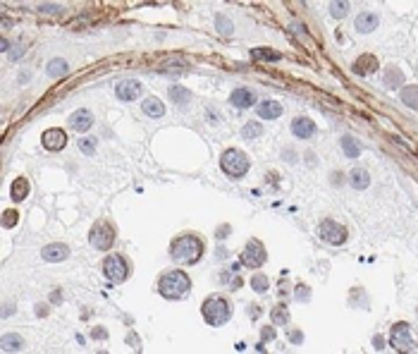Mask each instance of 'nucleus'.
Returning a JSON list of instances; mask_svg holds the SVG:
<instances>
[{
  "mask_svg": "<svg viewBox=\"0 0 418 354\" xmlns=\"http://www.w3.org/2000/svg\"><path fill=\"white\" fill-rule=\"evenodd\" d=\"M170 254H172V259H175L177 263L194 266V263H199V259L203 256V242H201L196 235H182L172 242Z\"/></svg>",
  "mask_w": 418,
  "mask_h": 354,
  "instance_id": "nucleus-1",
  "label": "nucleus"
},
{
  "mask_svg": "<svg viewBox=\"0 0 418 354\" xmlns=\"http://www.w3.org/2000/svg\"><path fill=\"white\" fill-rule=\"evenodd\" d=\"M192 290V280L184 270H167L158 282V292L165 299H179Z\"/></svg>",
  "mask_w": 418,
  "mask_h": 354,
  "instance_id": "nucleus-2",
  "label": "nucleus"
},
{
  "mask_svg": "<svg viewBox=\"0 0 418 354\" xmlns=\"http://www.w3.org/2000/svg\"><path fill=\"white\" fill-rule=\"evenodd\" d=\"M201 313H203L206 323H210V326H225L227 321L232 318V304L227 302L225 297L213 295L203 302Z\"/></svg>",
  "mask_w": 418,
  "mask_h": 354,
  "instance_id": "nucleus-3",
  "label": "nucleus"
},
{
  "mask_svg": "<svg viewBox=\"0 0 418 354\" xmlns=\"http://www.w3.org/2000/svg\"><path fill=\"white\" fill-rule=\"evenodd\" d=\"M249 158H246V153H242L239 149H227L222 156H220V168H222V172L230 177H244L246 172H249Z\"/></svg>",
  "mask_w": 418,
  "mask_h": 354,
  "instance_id": "nucleus-4",
  "label": "nucleus"
},
{
  "mask_svg": "<svg viewBox=\"0 0 418 354\" xmlns=\"http://www.w3.org/2000/svg\"><path fill=\"white\" fill-rule=\"evenodd\" d=\"M390 345L397 349L399 354H409L413 347L418 345V337L413 335L409 323H394L392 333H390Z\"/></svg>",
  "mask_w": 418,
  "mask_h": 354,
  "instance_id": "nucleus-5",
  "label": "nucleus"
},
{
  "mask_svg": "<svg viewBox=\"0 0 418 354\" xmlns=\"http://www.w3.org/2000/svg\"><path fill=\"white\" fill-rule=\"evenodd\" d=\"M89 242H91L93 249L108 252L110 246H112V242H115V228L110 225L108 220H98L91 228V232H89Z\"/></svg>",
  "mask_w": 418,
  "mask_h": 354,
  "instance_id": "nucleus-6",
  "label": "nucleus"
},
{
  "mask_svg": "<svg viewBox=\"0 0 418 354\" xmlns=\"http://www.w3.org/2000/svg\"><path fill=\"white\" fill-rule=\"evenodd\" d=\"M103 273H105V278H108L110 282H122V280H127V275H129V266H127V261L120 254H112V256H108V259L103 261Z\"/></svg>",
  "mask_w": 418,
  "mask_h": 354,
  "instance_id": "nucleus-7",
  "label": "nucleus"
},
{
  "mask_svg": "<svg viewBox=\"0 0 418 354\" xmlns=\"http://www.w3.org/2000/svg\"><path fill=\"white\" fill-rule=\"evenodd\" d=\"M318 232L323 237V242H327V244H332V246H339L347 242V228L339 225V223H334V220H323Z\"/></svg>",
  "mask_w": 418,
  "mask_h": 354,
  "instance_id": "nucleus-8",
  "label": "nucleus"
},
{
  "mask_svg": "<svg viewBox=\"0 0 418 354\" xmlns=\"http://www.w3.org/2000/svg\"><path fill=\"white\" fill-rule=\"evenodd\" d=\"M242 263L249 266V268L263 266V263H265V246L260 244L258 239H249L246 246H244V252H242Z\"/></svg>",
  "mask_w": 418,
  "mask_h": 354,
  "instance_id": "nucleus-9",
  "label": "nucleus"
},
{
  "mask_svg": "<svg viewBox=\"0 0 418 354\" xmlns=\"http://www.w3.org/2000/svg\"><path fill=\"white\" fill-rule=\"evenodd\" d=\"M41 144L48 149V151H62L67 146V134L62 132V129H46L41 136Z\"/></svg>",
  "mask_w": 418,
  "mask_h": 354,
  "instance_id": "nucleus-10",
  "label": "nucleus"
},
{
  "mask_svg": "<svg viewBox=\"0 0 418 354\" xmlns=\"http://www.w3.org/2000/svg\"><path fill=\"white\" fill-rule=\"evenodd\" d=\"M117 98L120 101H134V98H139V93H141V84L136 82V79H122L115 89Z\"/></svg>",
  "mask_w": 418,
  "mask_h": 354,
  "instance_id": "nucleus-11",
  "label": "nucleus"
},
{
  "mask_svg": "<svg viewBox=\"0 0 418 354\" xmlns=\"http://www.w3.org/2000/svg\"><path fill=\"white\" fill-rule=\"evenodd\" d=\"M292 134L296 136V139H311V136L316 134V122L311 118H294Z\"/></svg>",
  "mask_w": 418,
  "mask_h": 354,
  "instance_id": "nucleus-12",
  "label": "nucleus"
},
{
  "mask_svg": "<svg viewBox=\"0 0 418 354\" xmlns=\"http://www.w3.org/2000/svg\"><path fill=\"white\" fill-rule=\"evenodd\" d=\"M69 125L74 127L77 132H89V129L93 127V113L91 110H86V108L77 110V113L69 115Z\"/></svg>",
  "mask_w": 418,
  "mask_h": 354,
  "instance_id": "nucleus-13",
  "label": "nucleus"
},
{
  "mask_svg": "<svg viewBox=\"0 0 418 354\" xmlns=\"http://www.w3.org/2000/svg\"><path fill=\"white\" fill-rule=\"evenodd\" d=\"M41 256H43V261H50V263L65 261L67 256H69V246H67V244H60V242H55V244L43 246Z\"/></svg>",
  "mask_w": 418,
  "mask_h": 354,
  "instance_id": "nucleus-14",
  "label": "nucleus"
},
{
  "mask_svg": "<svg viewBox=\"0 0 418 354\" xmlns=\"http://www.w3.org/2000/svg\"><path fill=\"white\" fill-rule=\"evenodd\" d=\"M256 113H258V118H263V120H275V118H280V115H282V103L273 101V98L260 101L258 108H256Z\"/></svg>",
  "mask_w": 418,
  "mask_h": 354,
  "instance_id": "nucleus-15",
  "label": "nucleus"
},
{
  "mask_svg": "<svg viewBox=\"0 0 418 354\" xmlns=\"http://www.w3.org/2000/svg\"><path fill=\"white\" fill-rule=\"evenodd\" d=\"M377 24H380V17H377L375 12H370V10L361 12L359 17H356V29H359L361 34H370V31H375Z\"/></svg>",
  "mask_w": 418,
  "mask_h": 354,
  "instance_id": "nucleus-16",
  "label": "nucleus"
},
{
  "mask_svg": "<svg viewBox=\"0 0 418 354\" xmlns=\"http://www.w3.org/2000/svg\"><path fill=\"white\" fill-rule=\"evenodd\" d=\"M253 101H256V96H253V91H249V89H234L232 96H230V103H232L234 108H251L253 105Z\"/></svg>",
  "mask_w": 418,
  "mask_h": 354,
  "instance_id": "nucleus-17",
  "label": "nucleus"
},
{
  "mask_svg": "<svg viewBox=\"0 0 418 354\" xmlns=\"http://www.w3.org/2000/svg\"><path fill=\"white\" fill-rule=\"evenodd\" d=\"M377 67H380V65H377L375 55H361V58L354 62V72H356V75H373Z\"/></svg>",
  "mask_w": 418,
  "mask_h": 354,
  "instance_id": "nucleus-18",
  "label": "nucleus"
},
{
  "mask_svg": "<svg viewBox=\"0 0 418 354\" xmlns=\"http://www.w3.org/2000/svg\"><path fill=\"white\" fill-rule=\"evenodd\" d=\"M383 84H385V89H390V91L399 89V86L404 84V72L397 67H387L383 75Z\"/></svg>",
  "mask_w": 418,
  "mask_h": 354,
  "instance_id": "nucleus-19",
  "label": "nucleus"
},
{
  "mask_svg": "<svg viewBox=\"0 0 418 354\" xmlns=\"http://www.w3.org/2000/svg\"><path fill=\"white\" fill-rule=\"evenodd\" d=\"M141 110L146 113V115H150V118H160V115H165V105H163V101L156 98V96L146 98V101L141 103Z\"/></svg>",
  "mask_w": 418,
  "mask_h": 354,
  "instance_id": "nucleus-20",
  "label": "nucleus"
},
{
  "mask_svg": "<svg viewBox=\"0 0 418 354\" xmlns=\"http://www.w3.org/2000/svg\"><path fill=\"white\" fill-rule=\"evenodd\" d=\"M167 93H170V101L175 103V105H186L189 103V98H192V93H189V89H184V86H170L167 89Z\"/></svg>",
  "mask_w": 418,
  "mask_h": 354,
  "instance_id": "nucleus-21",
  "label": "nucleus"
},
{
  "mask_svg": "<svg viewBox=\"0 0 418 354\" xmlns=\"http://www.w3.org/2000/svg\"><path fill=\"white\" fill-rule=\"evenodd\" d=\"M399 98H401V103H404L406 108L418 110V86L416 84H413V86H404V89H401V93H399Z\"/></svg>",
  "mask_w": 418,
  "mask_h": 354,
  "instance_id": "nucleus-22",
  "label": "nucleus"
},
{
  "mask_svg": "<svg viewBox=\"0 0 418 354\" xmlns=\"http://www.w3.org/2000/svg\"><path fill=\"white\" fill-rule=\"evenodd\" d=\"M26 194H29V182H26L24 177H17L15 182H12V201L15 203L24 201Z\"/></svg>",
  "mask_w": 418,
  "mask_h": 354,
  "instance_id": "nucleus-23",
  "label": "nucleus"
},
{
  "mask_svg": "<svg viewBox=\"0 0 418 354\" xmlns=\"http://www.w3.org/2000/svg\"><path fill=\"white\" fill-rule=\"evenodd\" d=\"M349 177H351V185L356 187V189H366V187L370 185V175H368V170H363V168H354Z\"/></svg>",
  "mask_w": 418,
  "mask_h": 354,
  "instance_id": "nucleus-24",
  "label": "nucleus"
},
{
  "mask_svg": "<svg viewBox=\"0 0 418 354\" xmlns=\"http://www.w3.org/2000/svg\"><path fill=\"white\" fill-rule=\"evenodd\" d=\"M22 345H24V340L17 335V333H8V335H3V342H0V347H3L5 352H17V349H22Z\"/></svg>",
  "mask_w": 418,
  "mask_h": 354,
  "instance_id": "nucleus-25",
  "label": "nucleus"
},
{
  "mask_svg": "<svg viewBox=\"0 0 418 354\" xmlns=\"http://www.w3.org/2000/svg\"><path fill=\"white\" fill-rule=\"evenodd\" d=\"M339 144H342V151L347 153L349 158H356V156H359V153H361V144L356 141L354 136L344 134V136H342V141H339Z\"/></svg>",
  "mask_w": 418,
  "mask_h": 354,
  "instance_id": "nucleus-26",
  "label": "nucleus"
},
{
  "mask_svg": "<svg viewBox=\"0 0 418 354\" xmlns=\"http://www.w3.org/2000/svg\"><path fill=\"white\" fill-rule=\"evenodd\" d=\"M67 62L62 58H55V60H50L48 62V77H53V79H60V77H65L67 75Z\"/></svg>",
  "mask_w": 418,
  "mask_h": 354,
  "instance_id": "nucleus-27",
  "label": "nucleus"
},
{
  "mask_svg": "<svg viewBox=\"0 0 418 354\" xmlns=\"http://www.w3.org/2000/svg\"><path fill=\"white\" fill-rule=\"evenodd\" d=\"M270 318H273V326H284L289 321V309L284 304H277L275 309L270 311Z\"/></svg>",
  "mask_w": 418,
  "mask_h": 354,
  "instance_id": "nucleus-28",
  "label": "nucleus"
},
{
  "mask_svg": "<svg viewBox=\"0 0 418 354\" xmlns=\"http://www.w3.org/2000/svg\"><path fill=\"white\" fill-rule=\"evenodd\" d=\"M251 55H253L256 60H280V58H282L277 51H270V48H253V51H251Z\"/></svg>",
  "mask_w": 418,
  "mask_h": 354,
  "instance_id": "nucleus-29",
  "label": "nucleus"
},
{
  "mask_svg": "<svg viewBox=\"0 0 418 354\" xmlns=\"http://www.w3.org/2000/svg\"><path fill=\"white\" fill-rule=\"evenodd\" d=\"M263 134V127L258 125V122H246L242 129V136L244 139H256V136Z\"/></svg>",
  "mask_w": 418,
  "mask_h": 354,
  "instance_id": "nucleus-30",
  "label": "nucleus"
},
{
  "mask_svg": "<svg viewBox=\"0 0 418 354\" xmlns=\"http://www.w3.org/2000/svg\"><path fill=\"white\" fill-rule=\"evenodd\" d=\"M215 24H217V31H220V34H225V36H230V34L234 31L232 22H230L225 15H217V17H215Z\"/></svg>",
  "mask_w": 418,
  "mask_h": 354,
  "instance_id": "nucleus-31",
  "label": "nucleus"
},
{
  "mask_svg": "<svg viewBox=\"0 0 418 354\" xmlns=\"http://www.w3.org/2000/svg\"><path fill=\"white\" fill-rule=\"evenodd\" d=\"M251 290L258 292V295H263V292L268 290V278L265 275H260V273L258 275H253V278H251Z\"/></svg>",
  "mask_w": 418,
  "mask_h": 354,
  "instance_id": "nucleus-32",
  "label": "nucleus"
},
{
  "mask_svg": "<svg viewBox=\"0 0 418 354\" xmlns=\"http://www.w3.org/2000/svg\"><path fill=\"white\" fill-rule=\"evenodd\" d=\"M347 10H349V3H330V15L332 17H344L347 15Z\"/></svg>",
  "mask_w": 418,
  "mask_h": 354,
  "instance_id": "nucleus-33",
  "label": "nucleus"
},
{
  "mask_svg": "<svg viewBox=\"0 0 418 354\" xmlns=\"http://www.w3.org/2000/svg\"><path fill=\"white\" fill-rule=\"evenodd\" d=\"M79 146H82V153L91 156V153L96 151V139H84V141L79 144Z\"/></svg>",
  "mask_w": 418,
  "mask_h": 354,
  "instance_id": "nucleus-34",
  "label": "nucleus"
},
{
  "mask_svg": "<svg viewBox=\"0 0 418 354\" xmlns=\"http://www.w3.org/2000/svg\"><path fill=\"white\" fill-rule=\"evenodd\" d=\"M15 223H17V211H5L3 213V225H5V228H12Z\"/></svg>",
  "mask_w": 418,
  "mask_h": 354,
  "instance_id": "nucleus-35",
  "label": "nucleus"
},
{
  "mask_svg": "<svg viewBox=\"0 0 418 354\" xmlns=\"http://www.w3.org/2000/svg\"><path fill=\"white\" fill-rule=\"evenodd\" d=\"M309 297H311L309 287H303V285L296 287V299H299V302H309Z\"/></svg>",
  "mask_w": 418,
  "mask_h": 354,
  "instance_id": "nucleus-36",
  "label": "nucleus"
},
{
  "mask_svg": "<svg viewBox=\"0 0 418 354\" xmlns=\"http://www.w3.org/2000/svg\"><path fill=\"white\" fill-rule=\"evenodd\" d=\"M260 337L265 340V342H270V340H275V328L273 326H268V328L260 330Z\"/></svg>",
  "mask_w": 418,
  "mask_h": 354,
  "instance_id": "nucleus-37",
  "label": "nucleus"
},
{
  "mask_svg": "<svg viewBox=\"0 0 418 354\" xmlns=\"http://www.w3.org/2000/svg\"><path fill=\"white\" fill-rule=\"evenodd\" d=\"M91 335L96 337V340H105V337H108V330L103 328V326H98V328H93Z\"/></svg>",
  "mask_w": 418,
  "mask_h": 354,
  "instance_id": "nucleus-38",
  "label": "nucleus"
},
{
  "mask_svg": "<svg viewBox=\"0 0 418 354\" xmlns=\"http://www.w3.org/2000/svg\"><path fill=\"white\" fill-rule=\"evenodd\" d=\"M39 10L46 15H55V12H60V5H39Z\"/></svg>",
  "mask_w": 418,
  "mask_h": 354,
  "instance_id": "nucleus-39",
  "label": "nucleus"
},
{
  "mask_svg": "<svg viewBox=\"0 0 418 354\" xmlns=\"http://www.w3.org/2000/svg\"><path fill=\"white\" fill-rule=\"evenodd\" d=\"M373 345H375V349H383V347H385V340H383V335H377L375 340H373Z\"/></svg>",
  "mask_w": 418,
  "mask_h": 354,
  "instance_id": "nucleus-40",
  "label": "nucleus"
},
{
  "mask_svg": "<svg viewBox=\"0 0 418 354\" xmlns=\"http://www.w3.org/2000/svg\"><path fill=\"white\" fill-rule=\"evenodd\" d=\"M301 337H303V335H301V333H296V330H294V333H292V342H294V345H299V342H301Z\"/></svg>",
  "mask_w": 418,
  "mask_h": 354,
  "instance_id": "nucleus-41",
  "label": "nucleus"
},
{
  "mask_svg": "<svg viewBox=\"0 0 418 354\" xmlns=\"http://www.w3.org/2000/svg\"><path fill=\"white\" fill-rule=\"evenodd\" d=\"M225 235H230V228H227V225H225V228L217 230V237H225Z\"/></svg>",
  "mask_w": 418,
  "mask_h": 354,
  "instance_id": "nucleus-42",
  "label": "nucleus"
},
{
  "mask_svg": "<svg viewBox=\"0 0 418 354\" xmlns=\"http://www.w3.org/2000/svg\"><path fill=\"white\" fill-rule=\"evenodd\" d=\"M50 302H62V299H60V292H53V295H50Z\"/></svg>",
  "mask_w": 418,
  "mask_h": 354,
  "instance_id": "nucleus-43",
  "label": "nucleus"
},
{
  "mask_svg": "<svg viewBox=\"0 0 418 354\" xmlns=\"http://www.w3.org/2000/svg\"><path fill=\"white\" fill-rule=\"evenodd\" d=\"M98 354H108V352H98Z\"/></svg>",
  "mask_w": 418,
  "mask_h": 354,
  "instance_id": "nucleus-44",
  "label": "nucleus"
},
{
  "mask_svg": "<svg viewBox=\"0 0 418 354\" xmlns=\"http://www.w3.org/2000/svg\"><path fill=\"white\" fill-rule=\"evenodd\" d=\"M416 75H418V69H416Z\"/></svg>",
  "mask_w": 418,
  "mask_h": 354,
  "instance_id": "nucleus-45",
  "label": "nucleus"
}]
</instances>
